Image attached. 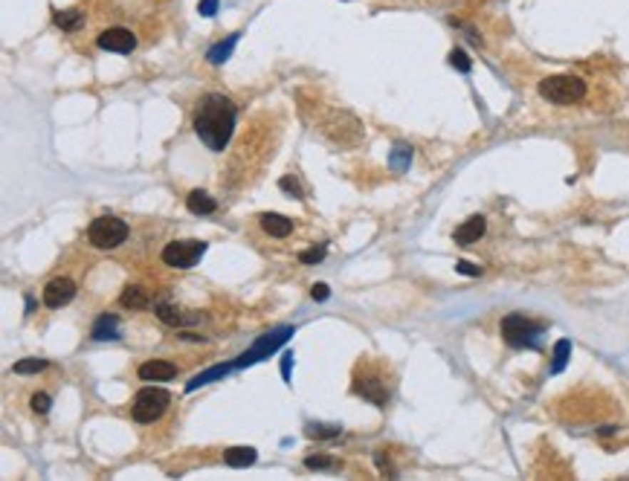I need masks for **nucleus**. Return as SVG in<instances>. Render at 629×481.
<instances>
[{"label": "nucleus", "instance_id": "24", "mask_svg": "<svg viewBox=\"0 0 629 481\" xmlns=\"http://www.w3.org/2000/svg\"><path fill=\"white\" fill-rule=\"evenodd\" d=\"M44 368H47V360H38V357H26L15 363V374H38Z\"/></svg>", "mask_w": 629, "mask_h": 481}, {"label": "nucleus", "instance_id": "6", "mask_svg": "<svg viewBox=\"0 0 629 481\" xmlns=\"http://www.w3.org/2000/svg\"><path fill=\"white\" fill-rule=\"evenodd\" d=\"M128 238V224L113 214H102L87 227V241L96 249H116Z\"/></svg>", "mask_w": 629, "mask_h": 481}, {"label": "nucleus", "instance_id": "7", "mask_svg": "<svg viewBox=\"0 0 629 481\" xmlns=\"http://www.w3.org/2000/svg\"><path fill=\"white\" fill-rule=\"evenodd\" d=\"M296 333V328H290V325H282V328H276V331H270V333H264V336H258L255 339V345L250 348L247 354H241V357H235L232 360V366L235 368H247V366H252V363H258V360H264V357H270L273 351H279V348L290 339Z\"/></svg>", "mask_w": 629, "mask_h": 481}, {"label": "nucleus", "instance_id": "19", "mask_svg": "<svg viewBox=\"0 0 629 481\" xmlns=\"http://www.w3.org/2000/svg\"><path fill=\"white\" fill-rule=\"evenodd\" d=\"M116 325H119V319L116 316H111V314H105V316H99V322L93 325V336L96 342H105V339H119V331H116Z\"/></svg>", "mask_w": 629, "mask_h": 481}, {"label": "nucleus", "instance_id": "17", "mask_svg": "<svg viewBox=\"0 0 629 481\" xmlns=\"http://www.w3.org/2000/svg\"><path fill=\"white\" fill-rule=\"evenodd\" d=\"M53 21H56L58 29H64V32H76L78 26H84V12H81V9H64V12L56 9Z\"/></svg>", "mask_w": 629, "mask_h": 481}, {"label": "nucleus", "instance_id": "32", "mask_svg": "<svg viewBox=\"0 0 629 481\" xmlns=\"http://www.w3.org/2000/svg\"><path fill=\"white\" fill-rule=\"evenodd\" d=\"M310 296L317 299V301H325V299L331 296V287H328V284H313V287H310Z\"/></svg>", "mask_w": 629, "mask_h": 481}, {"label": "nucleus", "instance_id": "25", "mask_svg": "<svg viewBox=\"0 0 629 481\" xmlns=\"http://www.w3.org/2000/svg\"><path fill=\"white\" fill-rule=\"evenodd\" d=\"M50 406H53V398L47 395V391H35L32 400H29V409H32L35 415H47Z\"/></svg>", "mask_w": 629, "mask_h": 481}, {"label": "nucleus", "instance_id": "29", "mask_svg": "<svg viewBox=\"0 0 629 481\" xmlns=\"http://www.w3.org/2000/svg\"><path fill=\"white\" fill-rule=\"evenodd\" d=\"M322 258H325V247H317V249H305V252H299V261H302V264H319Z\"/></svg>", "mask_w": 629, "mask_h": 481}, {"label": "nucleus", "instance_id": "28", "mask_svg": "<svg viewBox=\"0 0 629 481\" xmlns=\"http://www.w3.org/2000/svg\"><path fill=\"white\" fill-rule=\"evenodd\" d=\"M334 461H331V455H325V452H317V455H307L305 458V467H310V470H328Z\"/></svg>", "mask_w": 629, "mask_h": 481}, {"label": "nucleus", "instance_id": "12", "mask_svg": "<svg viewBox=\"0 0 629 481\" xmlns=\"http://www.w3.org/2000/svg\"><path fill=\"white\" fill-rule=\"evenodd\" d=\"M140 380L145 383H165V380H174L177 377V366L168 363V360H145L140 368H137Z\"/></svg>", "mask_w": 629, "mask_h": 481}, {"label": "nucleus", "instance_id": "5", "mask_svg": "<svg viewBox=\"0 0 629 481\" xmlns=\"http://www.w3.org/2000/svg\"><path fill=\"white\" fill-rule=\"evenodd\" d=\"M171 406V395L160 386H145L131 406V418L137 423H154L165 415V409Z\"/></svg>", "mask_w": 629, "mask_h": 481}, {"label": "nucleus", "instance_id": "14", "mask_svg": "<svg viewBox=\"0 0 629 481\" xmlns=\"http://www.w3.org/2000/svg\"><path fill=\"white\" fill-rule=\"evenodd\" d=\"M484 229H487V221H484L481 214H473V217H467V221L453 232V238H456L459 247H467V244H476V241L484 235Z\"/></svg>", "mask_w": 629, "mask_h": 481}, {"label": "nucleus", "instance_id": "16", "mask_svg": "<svg viewBox=\"0 0 629 481\" xmlns=\"http://www.w3.org/2000/svg\"><path fill=\"white\" fill-rule=\"evenodd\" d=\"M119 301L125 304V308H131V311H143V308H148V293L143 287H137V284H128L122 290Z\"/></svg>", "mask_w": 629, "mask_h": 481}, {"label": "nucleus", "instance_id": "4", "mask_svg": "<svg viewBox=\"0 0 629 481\" xmlns=\"http://www.w3.org/2000/svg\"><path fill=\"white\" fill-rule=\"evenodd\" d=\"M354 395H359L363 400L374 403V406H386L389 403V386H386V377L380 371H372V363L369 360H359L357 371H354Z\"/></svg>", "mask_w": 629, "mask_h": 481}, {"label": "nucleus", "instance_id": "11", "mask_svg": "<svg viewBox=\"0 0 629 481\" xmlns=\"http://www.w3.org/2000/svg\"><path fill=\"white\" fill-rule=\"evenodd\" d=\"M154 314H157L160 322H165L171 328H186V325H198L200 322L198 314H186L183 308H174V304H168V301H160L154 308Z\"/></svg>", "mask_w": 629, "mask_h": 481}, {"label": "nucleus", "instance_id": "3", "mask_svg": "<svg viewBox=\"0 0 629 481\" xmlns=\"http://www.w3.org/2000/svg\"><path fill=\"white\" fill-rule=\"evenodd\" d=\"M546 325L533 322L525 314H511L502 319V339L511 348H539V336H543Z\"/></svg>", "mask_w": 629, "mask_h": 481}, {"label": "nucleus", "instance_id": "18", "mask_svg": "<svg viewBox=\"0 0 629 481\" xmlns=\"http://www.w3.org/2000/svg\"><path fill=\"white\" fill-rule=\"evenodd\" d=\"M255 450L252 447H230L227 452H223V461H227L230 467H252L255 464Z\"/></svg>", "mask_w": 629, "mask_h": 481}, {"label": "nucleus", "instance_id": "22", "mask_svg": "<svg viewBox=\"0 0 629 481\" xmlns=\"http://www.w3.org/2000/svg\"><path fill=\"white\" fill-rule=\"evenodd\" d=\"M409 162H412V148H406V145H397V148L389 154V165H392L394 171H406Z\"/></svg>", "mask_w": 629, "mask_h": 481}, {"label": "nucleus", "instance_id": "21", "mask_svg": "<svg viewBox=\"0 0 629 481\" xmlns=\"http://www.w3.org/2000/svg\"><path fill=\"white\" fill-rule=\"evenodd\" d=\"M568 354H571V339H560L557 348H554V360H551V371L560 374L568 363Z\"/></svg>", "mask_w": 629, "mask_h": 481}, {"label": "nucleus", "instance_id": "1", "mask_svg": "<svg viewBox=\"0 0 629 481\" xmlns=\"http://www.w3.org/2000/svg\"><path fill=\"white\" fill-rule=\"evenodd\" d=\"M235 122H238V108L223 93H206L198 102L195 116H192L195 134L209 151H223L230 145L235 134Z\"/></svg>", "mask_w": 629, "mask_h": 481}, {"label": "nucleus", "instance_id": "8", "mask_svg": "<svg viewBox=\"0 0 629 481\" xmlns=\"http://www.w3.org/2000/svg\"><path fill=\"white\" fill-rule=\"evenodd\" d=\"M206 244L203 241H171L163 247V264L174 270H189L203 258Z\"/></svg>", "mask_w": 629, "mask_h": 481}, {"label": "nucleus", "instance_id": "26", "mask_svg": "<svg viewBox=\"0 0 629 481\" xmlns=\"http://www.w3.org/2000/svg\"><path fill=\"white\" fill-rule=\"evenodd\" d=\"M342 429L339 426H322V423H307V435L310 438H337Z\"/></svg>", "mask_w": 629, "mask_h": 481}, {"label": "nucleus", "instance_id": "35", "mask_svg": "<svg viewBox=\"0 0 629 481\" xmlns=\"http://www.w3.org/2000/svg\"><path fill=\"white\" fill-rule=\"evenodd\" d=\"M290 363H293V354L287 351V354H285V360H282V377H285V380L290 377Z\"/></svg>", "mask_w": 629, "mask_h": 481}, {"label": "nucleus", "instance_id": "34", "mask_svg": "<svg viewBox=\"0 0 629 481\" xmlns=\"http://www.w3.org/2000/svg\"><path fill=\"white\" fill-rule=\"evenodd\" d=\"M377 467H380L383 475H397V470L389 464V458H383V452H377Z\"/></svg>", "mask_w": 629, "mask_h": 481}, {"label": "nucleus", "instance_id": "13", "mask_svg": "<svg viewBox=\"0 0 629 481\" xmlns=\"http://www.w3.org/2000/svg\"><path fill=\"white\" fill-rule=\"evenodd\" d=\"M258 224H261V229H264L270 238H287V235L293 232V221H290V217H285V214H279V212H264V214H258Z\"/></svg>", "mask_w": 629, "mask_h": 481}, {"label": "nucleus", "instance_id": "2", "mask_svg": "<svg viewBox=\"0 0 629 481\" xmlns=\"http://www.w3.org/2000/svg\"><path fill=\"white\" fill-rule=\"evenodd\" d=\"M539 96L551 105H577L583 96H586V81L580 76H568V73H560V76H548L539 81Z\"/></svg>", "mask_w": 629, "mask_h": 481}, {"label": "nucleus", "instance_id": "30", "mask_svg": "<svg viewBox=\"0 0 629 481\" xmlns=\"http://www.w3.org/2000/svg\"><path fill=\"white\" fill-rule=\"evenodd\" d=\"M279 186H282V192H287V195H293V197H305V192H302V186H299L296 177H282Z\"/></svg>", "mask_w": 629, "mask_h": 481}, {"label": "nucleus", "instance_id": "10", "mask_svg": "<svg viewBox=\"0 0 629 481\" xmlns=\"http://www.w3.org/2000/svg\"><path fill=\"white\" fill-rule=\"evenodd\" d=\"M76 296V284L70 279H53L47 287H44V304H47L50 311H58L64 308V304H70Z\"/></svg>", "mask_w": 629, "mask_h": 481}, {"label": "nucleus", "instance_id": "20", "mask_svg": "<svg viewBox=\"0 0 629 481\" xmlns=\"http://www.w3.org/2000/svg\"><path fill=\"white\" fill-rule=\"evenodd\" d=\"M235 43H238V35H230L227 41H220V43H215V47L206 53V61L209 64H223L230 58V53L235 50Z\"/></svg>", "mask_w": 629, "mask_h": 481}, {"label": "nucleus", "instance_id": "9", "mask_svg": "<svg viewBox=\"0 0 629 481\" xmlns=\"http://www.w3.org/2000/svg\"><path fill=\"white\" fill-rule=\"evenodd\" d=\"M96 43H99L102 50H108V53L128 56V53L137 50V35H133L131 29H122V26H111V29H105V32L96 38Z\"/></svg>", "mask_w": 629, "mask_h": 481}, {"label": "nucleus", "instance_id": "15", "mask_svg": "<svg viewBox=\"0 0 629 481\" xmlns=\"http://www.w3.org/2000/svg\"><path fill=\"white\" fill-rule=\"evenodd\" d=\"M186 209H189L192 214H212V212L218 209V200H215L209 192L195 189V192H189V197H186Z\"/></svg>", "mask_w": 629, "mask_h": 481}, {"label": "nucleus", "instance_id": "27", "mask_svg": "<svg viewBox=\"0 0 629 481\" xmlns=\"http://www.w3.org/2000/svg\"><path fill=\"white\" fill-rule=\"evenodd\" d=\"M449 64H453L456 70H461V73H470V67H473V61H470V56H467L464 50H453V53H449Z\"/></svg>", "mask_w": 629, "mask_h": 481}, {"label": "nucleus", "instance_id": "31", "mask_svg": "<svg viewBox=\"0 0 629 481\" xmlns=\"http://www.w3.org/2000/svg\"><path fill=\"white\" fill-rule=\"evenodd\" d=\"M218 4H220V0H200V4H198L200 18H212V15L218 12Z\"/></svg>", "mask_w": 629, "mask_h": 481}, {"label": "nucleus", "instance_id": "33", "mask_svg": "<svg viewBox=\"0 0 629 481\" xmlns=\"http://www.w3.org/2000/svg\"><path fill=\"white\" fill-rule=\"evenodd\" d=\"M456 270H459L461 276H479V273H481V267L470 264V261H459V264H456Z\"/></svg>", "mask_w": 629, "mask_h": 481}, {"label": "nucleus", "instance_id": "23", "mask_svg": "<svg viewBox=\"0 0 629 481\" xmlns=\"http://www.w3.org/2000/svg\"><path fill=\"white\" fill-rule=\"evenodd\" d=\"M230 368H235V366L230 363V366H218V368H209L206 374H200V377H195V380H192V383H189L186 388H189V391H195V388H200L203 383H209V380H218V377H223V374H227Z\"/></svg>", "mask_w": 629, "mask_h": 481}]
</instances>
